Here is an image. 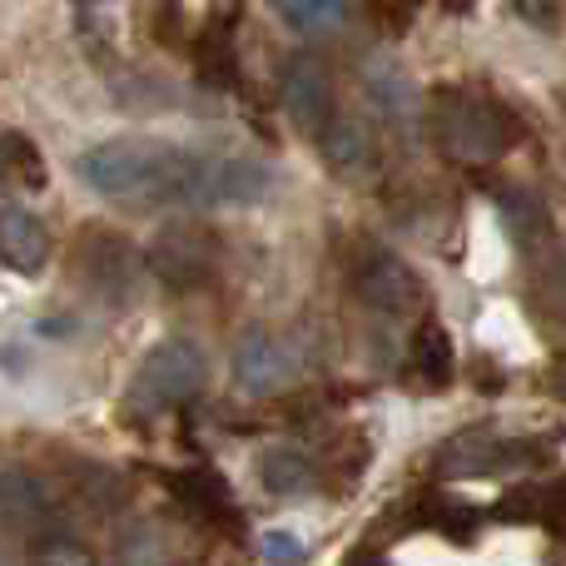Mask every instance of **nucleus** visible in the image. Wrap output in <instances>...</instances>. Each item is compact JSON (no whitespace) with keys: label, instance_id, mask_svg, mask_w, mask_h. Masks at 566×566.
<instances>
[{"label":"nucleus","instance_id":"obj_4","mask_svg":"<svg viewBox=\"0 0 566 566\" xmlns=\"http://www.w3.org/2000/svg\"><path fill=\"white\" fill-rule=\"evenodd\" d=\"M358 289H363V298H368L378 313H408L412 303L422 298L418 274H412L402 259H392V254H368V259H363Z\"/></svg>","mask_w":566,"mask_h":566},{"label":"nucleus","instance_id":"obj_9","mask_svg":"<svg viewBox=\"0 0 566 566\" xmlns=\"http://www.w3.org/2000/svg\"><path fill=\"white\" fill-rule=\"evenodd\" d=\"M259 552H264V562L269 566H293V562H303V537L298 532H289V527H274V532H264V542H259Z\"/></svg>","mask_w":566,"mask_h":566},{"label":"nucleus","instance_id":"obj_7","mask_svg":"<svg viewBox=\"0 0 566 566\" xmlns=\"http://www.w3.org/2000/svg\"><path fill=\"white\" fill-rule=\"evenodd\" d=\"M259 482H264V492H274V497H303V492L318 482V472H313V458L298 448H269L264 462H259Z\"/></svg>","mask_w":566,"mask_h":566},{"label":"nucleus","instance_id":"obj_3","mask_svg":"<svg viewBox=\"0 0 566 566\" xmlns=\"http://www.w3.org/2000/svg\"><path fill=\"white\" fill-rule=\"evenodd\" d=\"M293 368H298L293 348L283 338H274V333H264V328L244 333V343L234 348V382L244 392H254V398L279 392L283 382L293 378Z\"/></svg>","mask_w":566,"mask_h":566},{"label":"nucleus","instance_id":"obj_11","mask_svg":"<svg viewBox=\"0 0 566 566\" xmlns=\"http://www.w3.org/2000/svg\"><path fill=\"white\" fill-rule=\"evenodd\" d=\"M348 566H388V557L382 552H373V547H363V552H353Z\"/></svg>","mask_w":566,"mask_h":566},{"label":"nucleus","instance_id":"obj_1","mask_svg":"<svg viewBox=\"0 0 566 566\" xmlns=\"http://www.w3.org/2000/svg\"><path fill=\"white\" fill-rule=\"evenodd\" d=\"M75 175L99 199L159 209H249L274 189L264 159L214 155L175 139H109L75 159Z\"/></svg>","mask_w":566,"mask_h":566},{"label":"nucleus","instance_id":"obj_2","mask_svg":"<svg viewBox=\"0 0 566 566\" xmlns=\"http://www.w3.org/2000/svg\"><path fill=\"white\" fill-rule=\"evenodd\" d=\"M199 382H205V353L189 338H165L159 348L145 353L129 398H135L139 412H169L195 398Z\"/></svg>","mask_w":566,"mask_h":566},{"label":"nucleus","instance_id":"obj_6","mask_svg":"<svg viewBox=\"0 0 566 566\" xmlns=\"http://www.w3.org/2000/svg\"><path fill=\"white\" fill-rule=\"evenodd\" d=\"M50 244H45V229L35 224V219L25 214V209H10V214H0V259H10V269H25V274H35L40 264H45Z\"/></svg>","mask_w":566,"mask_h":566},{"label":"nucleus","instance_id":"obj_5","mask_svg":"<svg viewBox=\"0 0 566 566\" xmlns=\"http://www.w3.org/2000/svg\"><path fill=\"white\" fill-rule=\"evenodd\" d=\"M175 497L185 502L189 512H199V517L209 522H239V502L234 492H229V482L219 478V472L209 468H189L175 478Z\"/></svg>","mask_w":566,"mask_h":566},{"label":"nucleus","instance_id":"obj_10","mask_svg":"<svg viewBox=\"0 0 566 566\" xmlns=\"http://www.w3.org/2000/svg\"><path fill=\"white\" fill-rule=\"evenodd\" d=\"M35 566H90V557L80 547H70V542H55V547L40 552Z\"/></svg>","mask_w":566,"mask_h":566},{"label":"nucleus","instance_id":"obj_8","mask_svg":"<svg viewBox=\"0 0 566 566\" xmlns=\"http://www.w3.org/2000/svg\"><path fill=\"white\" fill-rule=\"evenodd\" d=\"M412 373H418L428 388H442L452 378V338L438 323H422L418 338H412Z\"/></svg>","mask_w":566,"mask_h":566}]
</instances>
